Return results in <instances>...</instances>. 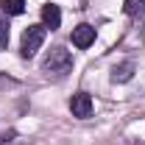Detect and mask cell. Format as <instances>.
Returning a JSON list of instances; mask_svg holds the SVG:
<instances>
[{
  "mask_svg": "<svg viewBox=\"0 0 145 145\" xmlns=\"http://www.w3.org/2000/svg\"><path fill=\"white\" fill-rule=\"evenodd\" d=\"M72 70V56L70 50H64V48H50L48 56H45V61H42V72L48 75V78H64L67 72Z\"/></svg>",
  "mask_w": 145,
  "mask_h": 145,
  "instance_id": "6da1fadb",
  "label": "cell"
},
{
  "mask_svg": "<svg viewBox=\"0 0 145 145\" xmlns=\"http://www.w3.org/2000/svg\"><path fill=\"white\" fill-rule=\"evenodd\" d=\"M45 34H48L45 25H28V28L22 31V39H20V56H22V59H31V56L42 48Z\"/></svg>",
  "mask_w": 145,
  "mask_h": 145,
  "instance_id": "7a4b0ae2",
  "label": "cell"
},
{
  "mask_svg": "<svg viewBox=\"0 0 145 145\" xmlns=\"http://www.w3.org/2000/svg\"><path fill=\"white\" fill-rule=\"evenodd\" d=\"M70 112H72V117H78V120L92 117V98L87 92H75L70 98Z\"/></svg>",
  "mask_w": 145,
  "mask_h": 145,
  "instance_id": "3957f363",
  "label": "cell"
},
{
  "mask_svg": "<svg viewBox=\"0 0 145 145\" xmlns=\"http://www.w3.org/2000/svg\"><path fill=\"white\" fill-rule=\"evenodd\" d=\"M70 39H72V45H75V48L87 50L92 42H95V28L87 25V22H81V25H75V28H72V36H70Z\"/></svg>",
  "mask_w": 145,
  "mask_h": 145,
  "instance_id": "277c9868",
  "label": "cell"
},
{
  "mask_svg": "<svg viewBox=\"0 0 145 145\" xmlns=\"http://www.w3.org/2000/svg\"><path fill=\"white\" fill-rule=\"evenodd\" d=\"M42 22H45V28H50V31H56V28L61 25V11H59L56 3H45V6H42Z\"/></svg>",
  "mask_w": 145,
  "mask_h": 145,
  "instance_id": "5b68a950",
  "label": "cell"
},
{
  "mask_svg": "<svg viewBox=\"0 0 145 145\" xmlns=\"http://www.w3.org/2000/svg\"><path fill=\"white\" fill-rule=\"evenodd\" d=\"M134 70H137L134 61H123V64H117V67L112 70V81H114V84H126V81L134 78Z\"/></svg>",
  "mask_w": 145,
  "mask_h": 145,
  "instance_id": "8992f818",
  "label": "cell"
},
{
  "mask_svg": "<svg viewBox=\"0 0 145 145\" xmlns=\"http://www.w3.org/2000/svg\"><path fill=\"white\" fill-rule=\"evenodd\" d=\"M0 11H3V14L17 17V14L25 11V0H3V3H0Z\"/></svg>",
  "mask_w": 145,
  "mask_h": 145,
  "instance_id": "52a82bcc",
  "label": "cell"
},
{
  "mask_svg": "<svg viewBox=\"0 0 145 145\" xmlns=\"http://www.w3.org/2000/svg\"><path fill=\"white\" fill-rule=\"evenodd\" d=\"M123 11H126L128 17L137 20V17L145 11V0H126V3H123Z\"/></svg>",
  "mask_w": 145,
  "mask_h": 145,
  "instance_id": "ba28073f",
  "label": "cell"
},
{
  "mask_svg": "<svg viewBox=\"0 0 145 145\" xmlns=\"http://www.w3.org/2000/svg\"><path fill=\"white\" fill-rule=\"evenodd\" d=\"M6 48H8V22L0 14V50H6Z\"/></svg>",
  "mask_w": 145,
  "mask_h": 145,
  "instance_id": "9c48e42d",
  "label": "cell"
},
{
  "mask_svg": "<svg viewBox=\"0 0 145 145\" xmlns=\"http://www.w3.org/2000/svg\"><path fill=\"white\" fill-rule=\"evenodd\" d=\"M20 81L17 78H11V75H6V72H0V92H6V89H14Z\"/></svg>",
  "mask_w": 145,
  "mask_h": 145,
  "instance_id": "30bf717a",
  "label": "cell"
},
{
  "mask_svg": "<svg viewBox=\"0 0 145 145\" xmlns=\"http://www.w3.org/2000/svg\"><path fill=\"white\" fill-rule=\"evenodd\" d=\"M137 28H140V34L145 36V11L140 14V17H137Z\"/></svg>",
  "mask_w": 145,
  "mask_h": 145,
  "instance_id": "8fae6325",
  "label": "cell"
},
{
  "mask_svg": "<svg viewBox=\"0 0 145 145\" xmlns=\"http://www.w3.org/2000/svg\"><path fill=\"white\" fill-rule=\"evenodd\" d=\"M11 137H14V131H8V134H3V137H0V145H11Z\"/></svg>",
  "mask_w": 145,
  "mask_h": 145,
  "instance_id": "7c38bea8",
  "label": "cell"
}]
</instances>
